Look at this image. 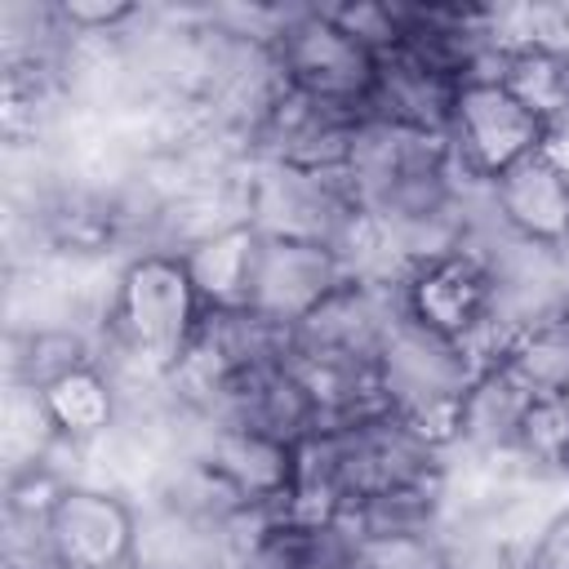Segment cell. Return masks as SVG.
Wrapping results in <instances>:
<instances>
[{
	"label": "cell",
	"mask_w": 569,
	"mask_h": 569,
	"mask_svg": "<svg viewBox=\"0 0 569 569\" xmlns=\"http://www.w3.org/2000/svg\"><path fill=\"white\" fill-rule=\"evenodd\" d=\"M400 293H405L409 320H418L462 347L498 320L493 316L498 311L493 276L471 249H458V253H445V258L400 271Z\"/></svg>",
	"instance_id": "6"
},
{
	"label": "cell",
	"mask_w": 569,
	"mask_h": 569,
	"mask_svg": "<svg viewBox=\"0 0 569 569\" xmlns=\"http://www.w3.org/2000/svg\"><path fill=\"white\" fill-rule=\"evenodd\" d=\"M347 525L365 538V542H391V538H436L449 525V507H445V476L440 480H422V485H396V489H378L360 502H351Z\"/></svg>",
	"instance_id": "13"
},
{
	"label": "cell",
	"mask_w": 569,
	"mask_h": 569,
	"mask_svg": "<svg viewBox=\"0 0 569 569\" xmlns=\"http://www.w3.org/2000/svg\"><path fill=\"white\" fill-rule=\"evenodd\" d=\"M525 569H569V511L542 529V538L525 556Z\"/></svg>",
	"instance_id": "19"
},
{
	"label": "cell",
	"mask_w": 569,
	"mask_h": 569,
	"mask_svg": "<svg viewBox=\"0 0 569 569\" xmlns=\"http://www.w3.org/2000/svg\"><path fill=\"white\" fill-rule=\"evenodd\" d=\"M40 405L53 436L67 445H98L120 422V391L102 365L71 369L58 382L40 387Z\"/></svg>",
	"instance_id": "12"
},
{
	"label": "cell",
	"mask_w": 569,
	"mask_h": 569,
	"mask_svg": "<svg viewBox=\"0 0 569 569\" xmlns=\"http://www.w3.org/2000/svg\"><path fill=\"white\" fill-rule=\"evenodd\" d=\"M445 138L453 173L471 187H493L507 169L542 151L547 120L529 111L502 80H471L458 89Z\"/></svg>",
	"instance_id": "3"
},
{
	"label": "cell",
	"mask_w": 569,
	"mask_h": 569,
	"mask_svg": "<svg viewBox=\"0 0 569 569\" xmlns=\"http://www.w3.org/2000/svg\"><path fill=\"white\" fill-rule=\"evenodd\" d=\"M458 89L462 84H453L449 76H440L427 62L409 58L405 49H396V53L378 58V76H373L365 116L387 120V124H400V129H413V133L445 138L449 133V120H453Z\"/></svg>",
	"instance_id": "10"
},
{
	"label": "cell",
	"mask_w": 569,
	"mask_h": 569,
	"mask_svg": "<svg viewBox=\"0 0 569 569\" xmlns=\"http://www.w3.org/2000/svg\"><path fill=\"white\" fill-rule=\"evenodd\" d=\"M298 445H280L271 436L236 431V427H213L204 418H187L178 453H196L209 462L249 507H289L293 502V480H298Z\"/></svg>",
	"instance_id": "8"
},
{
	"label": "cell",
	"mask_w": 569,
	"mask_h": 569,
	"mask_svg": "<svg viewBox=\"0 0 569 569\" xmlns=\"http://www.w3.org/2000/svg\"><path fill=\"white\" fill-rule=\"evenodd\" d=\"M476 360L462 342L400 316L378 351V396L382 405L405 418L418 436L440 449H453L458 409L467 387L476 382Z\"/></svg>",
	"instance_id": "1"
},
{
	"label": "cell",
	"mask_w": 569,
	"mask_h": 569,
	"mask_svg": "<svg viewBox=\"0 0 569 569\" xmlns=\"http://www.w3.org/2000/svg\"><path fill=\"white\" fill-rule=\"evenodd\" d=\"M511 458L533 476H565L569 480V400L565 396H533Z\"/></svg>",
	"instance_id": "16"
},
{
	"label": "cell",
	"mask_w": 569,
	"mask_h": 569,
	"mask_svg": "<svg viewBox=\"0 0 569 569\" xmlns=\"http://www.w3.org/2000/svg\"><path fill=\"white\" fill-rule=\"evenodd\" d=\"M200 418L213 427L271 436L280 445H302L320 427V400L311 396V387L293 365H271V369L227 378Z\"/></svg>",
	"instance_id": "7"
},
{
	"label": "cell",
	"mask_w": 569,
	"mask_h": 569,
	"mask_svg": "<svg viewBox=\"0 0 569 569\" xmlns=\"http://www.w3.org/2000/svg\"><path fill=\"white\" fill-rule=\"evenodd\" d=\"M40 551L49 569H133L138 502L120 489L76 480L40 516Z\"/></svg>",
	"instance_id": "4"
},
{
	"label": "cell",
	"mask_w": 569,
	"mask_h": 569,
	"mask_svg": "<svg viewBox=\"0 0 569 569\" xmlns=\"http://www.w3.org/2000/svg\"><path fill=\"white\" fill-rule=\"evenodd\" d=\"M529 400H533V396H529L502 365L476 373V382L467 387L462 409H458L453 453H471V458H511L516 431H520V418H525Z\"/></svg>",
	"instance_id": "11"
},
{
	"label": "cell",
	"mask_w": 569,
	"mask_h": 569,
	"mask_svg": "<svg viewBox=\"0 0 569 569\" xmlns=\"http://www.w3.org/2000/svg\"><path fill=\"white\" fill-rule=\"evenodd\" d=\"M333 22L360 40L373 58H387L405 44V22H400V0H347V4H329Z\"/></svg>",
	"instance_id": "17"
},
{
	"label": "cell",
	"mask_w": 569,
	"mask_h": 569,
	"mask_svg": "<svg viewBox=\"0 0 569 569\" xmlns=\"http://www.w3.org/2000/svg\"><path fill=\"white\" fill-rule=\"evenodd\" d=\"M489 204L502 231H511L516 240L551 253L569 244V173L551 164L542 151L507 169L489 187Z\"/></svg>",
	"instance_id": "9"
},
{
	"label": "cell",
	"mask_w": 569,
	"mask_h": 569,
	"mask_svg": "<svg viewBox=\"0 0 569 569\" xmlns=\"http://www.w3.org/2000/svg\"><path fill=\"white\" fill-rule=\"evenodd\" d=\"M267 49L276 76L289 89L316 102L365 111L378 76V58L333 22L329 4H284Z\"/></svg>",
	"instance_id": "2"
},
{
	"label": "cell",
	"mask_w": 569,
	"mask_h": 569,
	"mask_svg": "<svg viewBox=\"0 0 569 569\" xmlns=\"http://www.w3.org/2000/svg\"><path fill=\"white\" fill-rule=\"evenodd\" d=\"M351 276V267L311 240H293V236H271L258 231L253 240V258H249V284H244V302L258 307L262 316L280 320V325H298L307 320L342 280Z\"/></svg>",
	"instance_id": "5"
},
{
	"label": "cell",
	"mask_w": 569,
	"mask_h": 569,
	"mask_svg": "<svg viewBox=\"0 0 569 569\" xmlns=\"http://www.w3.org/2000/svg\"><path fill=\"white\" fill-rule=\"evenodd\" d=\"M360 569H453L445 533L436 538H391V542H365Z\"/></svg>",
	"instance_id": "18"
},
{
	"label": "cell",
	"mask_w": 569,
	"mask_h": 569,
	"mask_svg": "<svg viewBox=\"0 0 569 569\" xmlns=\"http://www.w3.org/2000/svg\"><path fill=\"white\" fill-rule=\"evenodd\" d=\"M529 396H565L569 391V311H551L511 329L498 360Z\"/></svg>",
	"instance_id": "14"
},
{
	"label": "cell",
	"mask_w": 569,
	"mask_h": 569,
	"mask_svg": "<svg viewBox=\"0 0 569 569\" xmlns=\"http://www.w3.org/2000/svg\"><path fill=\"white\" fill-rule=\"evenodd\" d=\"M253 240L258 227L253 222H236L200 244H191L182 253L204 307H236L244 302V284H249V258H253Z\"/></svg>",
	"instance_id": "15"
}]
</instances>
